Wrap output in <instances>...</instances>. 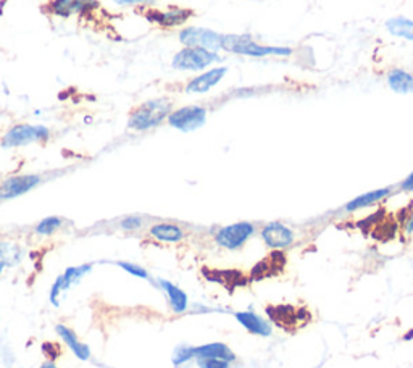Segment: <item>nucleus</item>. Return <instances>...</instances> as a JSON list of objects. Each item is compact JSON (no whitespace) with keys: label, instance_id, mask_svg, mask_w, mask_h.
I'll use <instances>...</instances> for the list:
<instances>
[{"label":"nucleus","instance_id":"f257e3e1","mask_svg":"<svg viewBox=\"0 0 413 368\" xmlns=\"http://www.w3.org/2000/svg\"><path fill=\"white\" fill-rule=\"evenodd\" d=\"M173 111L172 100L165 99H150L145 100L139 107L131 111L128 120V128L133 131H149L157 128L168 120Z\"/></svg>","mask_w":413,"mask_h":368},{"label":"nucleus","instance_id":"f03ea898","mask_svg":"<svg viewBox=\"0 0 413 368\" xmlns=\"http://www.w3.org/2000/svg\"><path fill=\"white\" fill-rule=\"evenodd\" d=\"M223 50L231 53H239L247 57H288L293 53L289 47H273L257 44L252 36H237V34H226L223 36Z\"/></svg>","mask_w":413,"mask_h":368},{"label":"nucleus","instance_id":"7ed1b4c3","mask_svg":"<svg viewBox=\"0 0 413 368\" xmlns=\"http://www.w3.org/2000/svg\"><path fill=\"white\" fill-rule=\"evenodd\" d=\"M218 62H221L218 52L197 47H184L173 57L172 66L179 71H203Z\"/></svg>","mask_w":413,"mask_h":368},{"label":"nucleus","instance_id":"20e7f679","mask_svg":"<svg viewBox=\"0 0 413 368\" xmlns=\"http://www.w3.org/2000/svg\"><path fill=\"white\" fill-rule=\"evenodd\" d=\"M179 42L184 47H197L210 52H220L223 47V34L208 28L187 26L179 33Z\"/></svg>","mask_w":413,"mask_h":368},{"label":"nucleus","instance_id":"39448f33","mask_svg":"<svg viewBox=\"0 0 413 368\" xmlns=\"http://www.w3.org/2000/svg\"><path fill=\"white\" fill-rule=\"evenodd\" d=\"M48 128L42 125H17L10 128L2 138V147L12 149L33 142H44L48 139Z\"/></svg>","mask_w":413,"mask_h":368},{"label":"nucleus","instance_id":"423d86ee","mask_svg":"<svg viewBox=\"0 0 413 368\" xmlns=\"http://www.w3.org/2000/svg\"><path fill=\"white\" fill-rule=\"evenodd\" d=\"M254 234H255L254 223L239 221V223H232V225L220 228L215 234V242L226 250H239Z\"/></svg>","mask_w":413,"mask_h":368},{"label":"nucleus","instance_id":"0eeeda50","mask_svg":"<svg viewBox=\"0 0 413 368\" xmlns=\"http://www.w3.org/2000/svg\"><path fill=\"white\" fill-rule=\"evenodd\" d=\"M167 121L174 129L183 131V133H191V131H196L205 125L207 109L202 105L181 107V109L173 110Z\"/></svg>","mask_w":413,"mask_h":368},{"label":"nucleus","instance_id":"6e6552de","mask_svg":"<svg viewBox=\"0 0 413 368\" xmlns=\"http://www.w3.org/2000/svg\"><path fill=\"white\" fill-rule=\"evenodd\" d=\"M261 239L270 249H288L289 246L294 244L295 234L289 226L283 225L279 221H271L268 225L261 228Z\"/></svg>","mask_w":413,"mask_h":368},{"label":"nucleus","instance_id":"1a4fd4ad","mask_svg":"<svg viewBox=\"0 0 413 368\" xmlns=\"http://www.w3.org/2000/svg\"><path fill=\"white\" fill-rule=\"evenodd\" d=\"M194 12L189 8H169V10H149L145 13L147 21L157 24L160 28H178L186 24L192 18Z\"/></svg>","mask_w":413,"mask_h":368},{"label":"nucleus","instance_id":"9d476101","mask_svg":"<svg viewBox=\"0 0 413 368\" xmlns=\"http://www.w3.org/2000/svg\"><path fill=\"white\" fill-rule=\"evenodd\" d=\"M100 7L97 0H52L47 10L60 18H70L75 15H87Z\"/></svg>","mask_w":413,"mask_h":368},{"label":"nucleus","instance_id":"9b49d317","mask_svg":"<svg viewBox=\"0 0 413 368\" xmlns=\"http://www.w3.org/2000/svg\"><path fill=\"white\" fill-rule=\"evenodd\" d=\"M42 179L39 174H17V176H10L0 184L2 192L0 199H15L23 196L37 186Z\"/></svg>","mask_w":413,"mask_h":368},{"label":"nucleus","instance_id":"f8f14e48","mask_svg":"<svg viewBox=\"0 0 413 368\" xmlns=\"http://www.w3.org/2000/svg\"><path fill=\"white\" fill-rule=\"evenodd\" d=\"M270 320H273L275 324L279 328H299L302 323H299L304 318V309H297L294 305L284 304V305H268L266 307Z\"/></svg>","mask_w":413,"mask_h":368},{"label":"nucleus","instance_id":"ddd939ff","mask_svg":"<svg viewBox=\"0 0 413 368\" xmlns=\"http://www.w3.org/2000/svg\"><path fill=\"white\" fill-rule=\"evenodd\" d=\"M228 68L226 66H218L212 68V70L203 71L201 76H196L194 80L187 82L186 92L187 94H205V92L212 91L218 82H220L223 77L226 76Z\"/></svg>","mask_w":413,"mask_h":368},{"label":"nucleus","instance_id":"4468645a","mask_svg":"<svg viewBox=\"0 0 413 368\" xmlns=\"http://www.w3.org/2000/svg\"><path fill=\"white\" fill-rule=\"evenodd\" d=\"M235 317L237 322H239L242 326L247 329V331L252 334H257V336L268 338V336H271V333H273L271 324L266 322L264 317L250 312V310H247V312H237Z\"/></svg>","mask_w":413,"mask_h":368},{"label":"nucleus","instance_id":"2eb2a0df","mask_svg":"<svg viewBox=\"0 0 413 368\" xmlns=\"http://www.w3.org/2000/svg\"><path fill=\"white\" fill-rule=\"evenodd\" d=\"M194 358H221L226 362H235L236 353L223 342H210L194 347Z\"/></svg>","mask_w":413,"mask_h":368},{"label":"nucleus","instance_id":"dca6fc26","mask_svg":"<svg viewBox=\"0 0 413 368\" xmlns=\"http://www.w3.org/2000/svg\"><path fill=\"white\" fill-rule=\"evenodd\" d=\"M149 234L158 242H179L184 239L186 232L174 223H157L150 226Z\"/></svg>","mask_w":413,"mask_h":368},{"label":"nucleus","instance_id":"f3484780","mask_svg":"<svg viewBox=\"0 0 413 368\" xmlns=\"http://www.w3.org/2000/svg\"><path fill=\"white\" fill-rule=\"evenodd\" d=\"M55 329H57L58 336H60L63 341L66 342V346L71 349V352L75 353L77 358H81V360H89V357H91L89 346L84 342H81L80 339H77L76 333L73 331L71 328L65 326V324H57Z\"/></svg>","mask_w":413,"mask_h":368},{"label":"nucleus","instance_id":"a211bd4d","mask_svg":"<svg viewBox=\"0 0 413 368\" xmlns=\"http://www.w3.org/2000/svg\"><path fill=\"white\" fill-rule=\"evenodd\" d=\"M158 284L160 288H162L165 293L168 295V300H169V305H172V309L174 310V313H183L187 310V304H189V299H187V294L184 293L181 288H178L176 284L169 283V281H165V279H158Z\"/></svg>","mask_w":413,"mask_h":368},{"label":"nucleus","instance_id":"6ab92c4d","mask_svg":"<svg viewBox=\"0 0 413 368\" xmlns=\"http://www.w3.org/2000/svg\"><path fill=\"white\" fill-rule=\"evenodd\" d=\"M389 194H391V187H383V189H376V191L365 192V194H362V196L354 199V201L349 202L346 205V210L357 212V210H362V208L375 205V203L381 202L383 199H386Z\"/></svg>","mask_w":413,"mask_h":368},{"label":"nucleus","instance_id":"aec40b11","mask_svg":"<svg viewBox=\"0 0 413 368\" xmlns=\"http://www.w3.org/2000/svg\"><path fill=\"white\" fill-rule=\"evenodd\" d=\"M387 84L397 94H413V75L405 70H401V68L389 71Z\"/></svg>","mask_w":413,"mask_h":368},{"label":"nucleus","instance_id":"412c9836","mask_svg":"<svg viewBox=\"0 0 413 368\" xmlns=\"http://www.w3.org/2000/svg\"><path fill=\"white\" fill-rule=\"evenodd\" d=\"M386 28L392 36L413 42V19L405 17H394L386 21Z\"/></svg>","mask_w":413,"mask_h":368},{"label":"nucleus","instance_id":"4be33fe9","mask_svg":"<svg viewBox=\"0 0 413 368\" xmlns=\"http://www.w3.org/2000/svg\"><path fill=\"white\" fill-rule=\"evenodd\" d=\"M63 226V220L60 217H47L37 223L36 234L39 236H52Z\"/></svg>","mask_w":413,"mask_h":368},{"label":"nucleus","instance_id":"5701e85b","mask_svg":"<svg viewBox=\"0 0 413 368\" xmlns=\"http://www.w3.org/2000/svg\"><path fill=\"white\" fill-rule=\"evenodd\" d=\"M91 268H92L91 265H81V266H71V268H66L65 273H63V278H65L66 288H70L73 283L80 281L82 276H84Z\"/></svg>","mask_w":413,"mask_h":368},{"label":"nucleus","instance_id":"b1692460","mask_svg":"<svg viewBox=\"0 0 413 368\" xmlns=\"http://www.w3.org/2000/svg\"><path fill=\"white\" fill-rule=\"evenodd\" d=\"M194 358V347L192 346H186V344H183V346H178L176 351L173 353V363L174 365H181V363L191 360Z\"/></svg>","mask_w":413,"mask_h":368},{"label":"nucleus","instance_id":"393cba45","mask_svg":"<svg viewBox=\"0 0 413 368\" xmlns=\"http://www.w3.org/2000/svg\"><path fill=\"white\" fill-rule=\"evenodd\" d=\"M116 265H118L120 268H123L125 271H128L129 275L136 276V278H140V279H150L149 271L145 270V268H143V266L134 265V264H129V261H116Z\"/></svg>","mask_w":413,"mask_h":368},{"label":"nucleus","instance_id":"a878e982","mask_svg":"<svg viewBox=\"0 0 413 368\" xmlns=\"http://www.w3.org/2000/svg\"><path fill=\"white\" fill-rule=\"evenodd\" d=\"M143 223H144L143 218L133 215V217L123 218L120 223V226H121V230H125V231H136L143 226Z\"/></svg>","mask_w":413,"mask_h":368},{"label":"nucleus","instance_id":"bb28decb","mask_svg":"<svg viewBox=\"0 0 413 368\" xmlns=\"http://www.w3.org/2000/svg\"><path fill=\"white\" fill-rule=\"evenodd\" d=\"M197 363L201 368H230V362L221 358H197Z\"/></svg>","mask_w":413,"mask_h":368},{"label":"nucleus","instance_id":"cd10ccee","mask_svg":"<svg viewBox=\"0 0 413 368\" xmlns=\"http://www.w3.org/2000/svg\"><path fill=\"white\" fill-rule=\"evenodd\" d=\"M19 255V252L15 250V246L10 244V242L0 241V260H7L8 264H12L10 260V255Z\"/></svg>","mask_w":413,"mask_h":368},{"label":"nucleus","instance_id":"c85d7f7f","mask_svg":"<svg viewBox=\"0 0 413 368\" xmlns=\"http://www.w3.org/2000/svg\"><path fill=\"white\" fill-rule=\"evenodd\" d=\"M42 351L48 357V360L53 362L58 357V353H60V347H58L55 342H44Z\"/></svg>","mask_w":413,"mask_h":368},{"label":"nucleus","instance_id":"c756f323","mask_svg":"<svg viewBox=\"0 0 413 368\" xmlns=\"http://www.w3.org/2000/svg\"><path fill=\"white\" fill-rule=\"evenodd\" d=\"M116 5H123V7H134V5H150L155 0H111Z\"/></svg>","mask_w":413,"mask_h":368},{"label":"nucleus","instance_id":"7c9ffc66","mask_svg":"<svg viewBox=\"0 0 413 368\" xmlns=\"http://www.w3.org/2000/svg\"><path fill=\"white\" fill-rule=\"evenodd\" d=\"M401 189L405 192H413V172L402 181Z\"/></svg>","mask_w":413,"mask_h":368},{"label":"nucleus","instance_id":"2f4dec72","mask_svg":"<svg viewBox=\"0 0 413 368\" xmlns=\"http://www.w3.org/2000/svg\"><path fill=\"white\" fill-rule=\"evenodd\" d=\"M405 231L407 232H413V212H412V215L409 217V221H407V225H405Z\"/></svg>","mask_w":413,"mask_h":368},{"label":"nucleus","instance_id":"473e14b6","mask_svg":"<svg viewBox=\"0 0 413 368\" xmlns=\"http://www.w3.org/2000/svg\"><path fill=\"white\" fill-rule=\"evenodd\" d=\"M8 265H10V264H8V261H7V260H0V275H2V273H3V270H5V268H7V266H8Z\"/></svg>","mask_w":413,"mask_h":368},{"label":"nucleus","instance_id":"72a5a7b5","mask_svg":"<svg viewBox=\"0 0 413 368\" xmlns=\"http://www.w3.org/2000/svg\"><path fill=\"white\" fill-rule=\"evenodd\" d=\"M41 368H58V367H57L55 363H53V362L48 360V362H46V363H42Z\"/></svg>","mask_w":413,"mask_h":368},{"label":"nucleus","instance_id":"f704fd0d","mask_svg":"<svg viewBox=\"0 0 413 368\" xmlns=\"http://www.w3.org/2000/svg\"><path fill=\"white\" fill-rule=\"evenodd\" d=\"M0 192H2V186H0Z\"/></svg>","mask_w":413,"mask_h":368}]
</instances>
